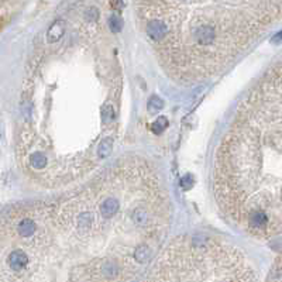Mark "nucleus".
Listing matches in <instances>:
<instances>
[{
	"label": "nucleus",
	"mask_w": 282,
	"mask_h": 282,
	"mask_svg": "<svg viewBox=\"0 0 282 282\" xmlns=\"http://www.w3.org/2000/svg\"><path fill=\"white\" fill-rule=\"evenodd\" d=\"M172 205L161 175L123 158L58 201L13 209L2 220L3 250L38 262L78 258L89 282H128L164 243Z\"/></svg>",
	"instance_id": "1"
},
{
	"label": "nucleus",
	"mask_w": 282,
	"mask_h": 282,
	"mask_svg": "<svg viewBox=\"0 0 282 282\" xmlns=\"http://www.w3.org/2000/svg\"><path fill=\"white\" fill-rule=\"evenodd\" d=\"M121 93L119 72L50 65L41 57L23 89L16 153L23 171L45 188L88 179L111 156Z\"/></svg>",
	"instance_id": "2"
},
{
	"label": "nucleus",
	"mask_w": 282,
	"mask_h": 282,
	"mask_svg": "<svg viewBox=\"0 0 282 282\" xmlns=\"http://www.w3.org/2000/svg\"><path fill=\"white\" fill-rule=\"evenodd\" d=\"M65 30H67V27H65L64 20H57V22H54L51 27L47 31V41H48L50 44L58 43L61 38L64 37Z\"/></svg>",
	"instance_id": "3"
},
{
	"label": "nucleus",
	"mask_w": 282,
	"mask_h": 282,
	"mask_svg": "<svg viewBox=\"0 0 282 282\" xmlns=\"http://www.w3.org/2000/svg\"><path fill=\"white\" fill-rule=\"evenodd\" d=\"M109 27L113 33H119L121 30V22L119 20L117 16H110L109 19Z\"/></svg>",
	"instance_id": "4"
},
{
	"label": "nucleus",
	"mask_w": 282,
	"mask_h": 282,
	"mask_svg": "<svg viewBox=\"0 0 282 282\" xmlns=\"http://www.w3.org/2000/svg\"><path fill=\"white\" fill-rule=\"evenodd\" d=\"M111 6L114 9H121V0H111Z\"/></svg>",
	"instance_id": "5"
},
{
	"label": "nucleus",
	"mask_w": 282,
	"mask_h": 282,
	"mask_svg": "<svg viewBox=\"0 0 282 282\" xmlns=\"http://www.w3.org/2000/svg\"><path fill=\"white\" fill-rule=\"evenodd\" d=\"M279 41H282V31L281 33H278V34L272 38V43H279Z\"/></svg>",
	"instance_id": "6"
},
{
	"label": "nucleus",
	"mask_w": 282,
	"mask_h": 282,
	"mask_svg": "<svg viewBox=\"0 0 282 282\" xmlns=\"http://www.w3.org/2000/svg\"><path fill=\"white\" fill-rule=\"evenodd\" d=\"M181 2H185V0H181Z\"/></svg>",
	"instance_id": "7"
}]
</instances>
